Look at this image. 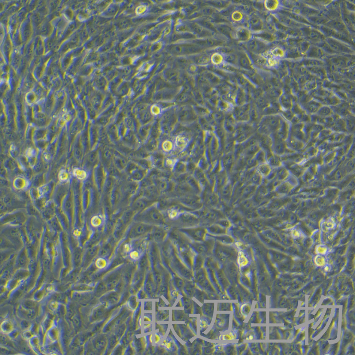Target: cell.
I'll list each match as a JSON object with an SVG mask.
<instances>
[{
    "instance_id": "7a4b0ae2",
    "label": "cell",
    "mask_w": 355,
    "mask_h": 355,
    "mask_svg": "<svg viewBox=\"0 0 355 355\" xmlns=\"http://www.w3.org/2000/svg\"><path fill=\"white\" fill-rule=\"evenodd\" d=\"M273 139L274 143L272 147V151L274 154L281 157L286 155L295 153V152L287 147L286 141L276 138H273Z\"/></svg>"
},
{
    "instance_id": "f1b7e54d",
    "label": "cell",
    "mask_w": 355,
    "mask_h": 355,
    "mask_svg": "<svg viewBox=\"0 0 355 355\" xmlns=\"http://www.w3.org/2000/svg\"><path fill=\"white\" fill-rule=\"evenodd\" d=\"M257 105L259 108L262 109L263 110L266 108L270 105L266 99L262 98H260L258 99Z\"/></svg>"
},
{
    "instance_id": "d6986e66",
    "label": "cell",
    "mask_w": 355,
    "mask_h": 355,
    "mask_svg": "<svg viewBox=\"0 0 355 355\" xmlns=\"http://www.w3.org/2000/svg\"><path fill=\"white\" fill-rule=\"evenodd\" d=\"M280 105L281 108V111L291 110L293 106L291 100L286 96H283L281 98Z\"/></svg>"
},
{
    "instance_id": "9a60e30c",
    "label": "cell",
    "mask_w": 355,
    "mask_h": 355,
    "mask_svg": "<svg viewBox=\"0 0 355 355\" xmlns=\"http://www.w3.org/2000/svg\"><path fill=\"white\" fill-rule=\"evenodd\" d=\"M335 114L332 108L329 105H322L316 115L323 118L330 117Z\"/></svg>"
},
{
    "instance_id": "4316f807",
    "label": "cell",
    "mask_w": 355,
    "mask_h": 355,
    "mask_svg": "<svg viewBox=\"0 0 355 355\" xmlns=\"http://www.w3.org/2000/svg\"><path fill=\"white\" fill-rule=\"evenodd\" d=\"M210 61V56L208 55H203L199 57L197 60L198 64L200 65H205L209 63Z\"/></svg>"
},
{
    "instance_id": "5b68a950",
    "label": "cell",
    "mask_w": 355,
    "mask_h": 355,
    "mask_svg": "<svg viewBox=\"0 0 355 355\" xmlns=\"http://www.w3.org/2000/svg\"><path fill=\"white\" fill-rule=\"evenodd\" d=\"M250 109L249 105H244L241 107L236 109L234 112L235 117L239 120H247L250 118Z\"/></svg>"
},
{
    "instance_id": "b9f144b4",
    "label": "cell",
    "mask_w": 355,
    "mask_h": 355,
    "mask_svg": "<svg viewBox=\"0 0 355 355\" xmlns=\"http://www.w3.org/2000/svg\"><path fill=\"white\" fill-rule=\"evenodd\" d=\"M96 158H97V155H96V152H92L89 156V161L92 162H95L96 160Z\"/></svg>"
},
{
    "instance_id": "603a6c76",
    "label": "cell",
    "mask_w": 355,
    "mask_h": 355,
    "mask_svg": "<svg viewBox=\"0 0 355 355\" xmlns=\"http://www.w3.org/2000/svg\"><path fill=\"white\" fill-rule=\"evenodd\" d=\"M281 115L284 120L290 123L294 117L295 115L292 111L291 109L288 110H282L281 112Z\"/></svg>"
},
{
    "instance_id": "30bf717a",
    "label": "cell",
    "mask_w": 355,
    "mask_h": 355,
    "mask_svg": "<svg viewBox=\"0 0 355 355\" xmlns=\"http://www.w3.org/2000/svg\"><path fill=\"white\" fill-rule=\"evenodd\" d=\"M149 229V226L144 224H139L133 228L131 234L132 236L138 237L145 234Z\"/></svg>"
},
{
    "instance_id": "8fae6325",
    "label": "cell",
    "mask_w": 355,
    "mask_h": 355,
    "mask_svg": "<svg viewBox=\"0 0 355 355\" xmlns=\"http://www.w3.org/2000/svg\"><path fill=\"white\" fill-rule=\"evenodd\" d=\"M323 105L320 103L316 102H311L307 104L305 108H304L306 112L309 115H315L317 114L319 109Z\"/></svg>"
},
{
    "instance_id": "f546056e",
    "label": "cell",
    "mask_w": 355,
    "mask_h": 355,
    "mask_svg": "<svg viewBox=\"0 0 355 355\" xmlns=\"http://www.w3.org/2000/svg\"><path fill=\"white\" fill-rule=\"evenodd\" d=\"M163 236H164V232L162 229H157L154 232V238L157 241H160L162 240Z\"/></svg>"
},
{
    "instance_id": "7dc6e473",
    "label": "cell",
    "mask_w": 355,
    "mask_h": 355,
    "mask_svg": "<svg viewBox=\"0 0 355 355\" xmlns=\"http://www.w3.org/2000/svg\"><path fill=\"white\" fill-rule=\"evenodd\" d=\"M232 147H233V144H232V142H230V143L228 144L226 146V151H230V150L232 149Z\"/></svg>"
},
{
    "instance_id": "9c48e42d",
    "label": "cell",
    "mask_w": 355,
    "mask_h": 355,
    "mask_svg": "<svg viewBox=\"0 0 355 355\" xmlns=\"http://www.w3.org/2000/svg\"><path fill=\"white\" fill-rule=\"evenodd\" d=\"M180 118L184 121L195 120L196 119L197 116L194 111L191 108H184L180 111Z\"/></svg>"
},
{
    "instance_id": "8992f818",
    "label": "cell",
    "mask_w": 355,
    "mask_h": 355,
    "mask_svg": "<svg viewBox=\"0 0 355 355\" xmlns=\"http://www.w3.org/2000/svg\"><path fill=\"white\" fill-rule=\"evenodd\" d=\"M274 139L271 135H262L258 139V144L261 148L267 151H272Z\"/></svg>"
},
{
    "instance_id": "ee69618b",
    "label": "cell",
    "mask_w": 355,
    "mask_h": 355,
    "mask_svg": "<svg viewBox=\"0 0 355 355\" xmlns=\"http://www.w3.org/2000/svg\"><path fill=\"white\" fill-rule=\"evenodd\" d=\"M82 154V153L81 150L80 148H77L76 149L75 151V155L76 157L77 158V159H80V158L81 157Z\"/></svg>"
},
{
    "instance_id": "ac0fdd59",
    "label": "cell",
    "mask_w": 355,
    "mask_h": 355,
    "mask_svg": "<svg viewBox=\"0 0 355 355\" xmlns=\"http://www.w3.org/2000/svg\"><path fill=\"white\" fill-rule=\"evenodd\" d=\"M319 152V151L317 147L314 145L309 147L305 151L303 154V157L305 159H306V160L312 159L317 156L318 155Z\"/></svg>"
},
{
    "instance_id": "3957f363",
    "label": "cell",
    "mask_w": 355,
    "mask_h": 355,
    "mask_svg": "<svg viewBox=\"0 0 355 355\" xmlns=\"http://www.w3.org/2000/svg\"><path fill=\"white\" fill-rule=\"evenodd\" d=\"M291 125V124L290 122L284 119L278 130L276 132L272 134L271 136L273 138L286 141L290 136Z\"/></svg>"
},
{
    "instance_id": "4dcf8cb0",
    "label": "cell",
    "mask_w": 355,
    "mask_h": 355,
    "mask_svg": "<svg viewBox=\"0 0 355 355\" xmlns=\"http://www.w3.org/2000/svg\"><path fill=\"white\" fill-rule=\"evenodd\" d=\"M217 29H218V30L220 32H222V33L225 34V35H226V36L230 35V33H231V32H232L231 28H230L229 27L227 26H220L218 27Z\"/></svg>"
},
{
    "instance_id": "f6af8a7d",
    "label": "cell",
    "mask_w": 355,
    "mask_h": 355,
    "mask_svg": "<svg viewBox=\"0 0 355 355\" xmlns=\"http://www.w3.org/2000/svg\"><path fill=\"white\" fill-rule=\"evenodd\" d=\"M88 136L86 135L83 134L82 137V142L83 144V145L86 146L88 144Z\"/></svg>"
},
{
    "instance_id": "ba28073f",
    "label": "cell",
    "mask_w": 355,
    "mask_h": 355,
    "mask_svg": "<svg viewBox=\"0 0 355 355\" xmlns=\"http://www.w3.org/2000/svg\"><path fill=\"white\" fill-rule=\"evenodd\" d=\"M266 152L267 162L271 168H278L282 166L281 157L274 154L272 151Z\"/></svg>"
},
{
    "instance_id": "d590c367",
    "label": "cell",
    "mask_w": 355,
    "mask_h": 355,
    "mask_svg": "<svg viewBox=\"0 0 355 355\" xmlns=\"http://www.w3.org/2000/svg\"><path fill=\"white\" fill-rule=\"evenodd\" d=\"M150 216L151 218L155 221H160L162 218L161 214L156 211H151Z\"/></svg>"
},
{
    "instance_id": "bcb514c9",
    "label": "cell",
    "mask_w": 355,
    "mask_h": 355,
    "mask_svg": "<svg viewBox=\"0 0 355 355\" xmlns=\"http://www.w3.org/2000/svg\"><path fill=\"white\" fill-rule=\"evenodd\" d=\"M225 3H223V2H215V3L213 4V5H215V6H217V7H222L225 5Z\"/></svg>"
},
{
    "instance_id": "ffe728a7",
    "label": "cell",
    "mask_w": 355,
    "mask_h": 355,
    "mask_svg": "<svg viewBox=\"0 0 355 355\" xmlns=\"http://www.w3.org/2000/svg\"><path fill=\"white\" fill-rule=\"evenodd\" d=\"M254 157L258 162V164H262L267 162L266 152L265 150L261 148L255 154Z\"/></svg>"
},
{
    "instance_id": "52a82bcc",
    "label": "cell",
    "mask_w": 355,
    "mask_h": 355,
    "mask_svg": "<svg viewBox=\"0 0 355 355\" xmlns=\"http://www.w3.org/2000/svg\"><path fill=\"white\" fill-rule=\"evenodd\" d=\"M200 50L199 46L194 45H179L174 46L173 51L177 54L194 53Z\"/></svg>"
},
{
    "instance_id": "2e32d148",
    "label": "cell",
    "mask_w": 355,
    "mask_h": 355,
    "mask_svg": "<svg viewBox=\"0 0 355 355\" xmlns=\"http://www.w3.org/2000/svg\"><path fill=\"white\" fill-rule=\"evenodd\" d=\"M191 29L193 30V31L195 33H197L199 35H201V36H205V35L206 36V35H210L211 34V32H208L207 29L203 27L201 25L193 23L191 25Z\"/></svg>"
},
{
    "instance_id": "681fc988",
    "label": "cell",
    "mask_w": 355,
    "mask_h": 355,
    "mask_svg": "<svg viewBox=\"0 0 355 355\" xmlns=\"http://www.w3.org/2000/svg\"><path fill=\"white\" fill-rule=\"evenodd\" d=\"M56 128L55 125H52L51 127H50V130L51 132H55L56 131Z\"/></svg>"
},
{
    "instance_id": "277c9868",
    "label": "cell",
    "mask_w": 355,
    "mask_h": 355,
    "mask_svg": "<svg viewBox=\"0 0 355 355\" xmlns=\"http://www.w3.org/2000/svg\"><path fill=\"white\" fill-rule=\"evenodd\" d=\"M287 147L294 152H298L305 148L306 143L290 135L286 141Z\"/></svg>"
},
{
    "instance_id": "44dd1931",
    "label": "cell",
    "mask_w": 355,
    "mask_h": 355,
    "mask_svg": "<svg viewBox=\"0 0 355 355\" xmlns=\"http://www.w3.org/2000/svg\"><path fill=\"white\" fill-rule=\"evenodd\" d=\"M335 156H336L335 150L327 152L324 156H323V163L327 164V165L329 164L334 159Z\"/></svg>"
},
{
    "instance_id": "f907efd6",
    "label": "cell",
    "mask_w": 355,
    "mask_h": 355,
    "mask_svg": "<svg viewBox=\"0 0 355 355\" xmlns=\"http://www.w3.org/2000/svg\"><path fill=\"white\" fill-rule=\"evenodd\" d=\"M107 121V120H106V119L105 118H102L99 120V122H100V123H102V124H105V123H106Z\"/></svg>"
},
{
    "instance_id": "cb8c5ba5",
    "label": "cell",
    "mask_w": 355,
    "mask_h": 355,
    "mask_svg": "<svg viewBox=\"0 0 355 355\" xmlns=\"http://www.w3.org/2000/svg\"><path fill=\"white\" fill-rule=\"evenodd\" d=\"M239 63L241 65L242 67L244 68H250L251 65L250 63V60L248 59V57H247V56L242 55L240 57V59H239Z\"/></svg>"
},
{
    "instance_id": "7c38bea8",
    "label": "cell",
    "mask_w": 355,
    "mask_h": 355,
    "mask_svg": "<svg viewBox=\"0 0 355 355\" xmlns=\"http://www.w3.org/2000/svg\"><path fill=\"white\" fill-rule=\"evenodd\" d=\"M332 131L335 132H346L345 120L344 118H339L335 122V124L331 128Z\"/></svg>"
},
{
    "instance_id": "836d02e7",
    "label": "cell",
    "mask_w": 355,
    "mask_h": 355,
    "mask_svg": "<svg viewBox=\"0 0 355 355\" xmlns=\"http://www.w3.org/2000/svg\"><path fill=\"white\" fill-rule=\"evenodd\" d=\"M250 117L253 120H256L258 117V110L256 108H251L250 112Z\"/></svg>"
},
{
    "instance_id": "7bdbcfd3",
    "label": "cell",
    "mask_w": 355,
    "mask_h": 355,
    "mask_svg": "<svg viewBox=\"0 0 355 355\" xmlns=\"http://www.w3.org/2000/svg\"><path fill=\"white\" fill-rule=\"evenodd\" d=\"M19 265L20 266L22 267L26 265V258L25 256H21L19 259Z\"/></svg>"
},
{
    "instance_id": "6da1fadb",
    "label": "cell",
    "mask_w": 355,
    "mask_h": 355,
    "mask_svg": "<svg viewBox=\"0 0 355 355\" xmlns=\"http://www.w3.org/2000/svg\"><path fill=\"white\" fill-rule=\"evenodd\" d=\"M284 119L281 114L265 116L262 119L261 123L265 124L270 128L273 134L276 132L281 126Z\"/></svg>"
},
{
    "instance_id": "83f0119b",
    "label": "cell",
    "mask_w": 355,
    "mask_h": 355,
    "mask_svg": "<svg viewBox=\"0 0 355 355\" xmlns=\"http://www.w3.org/2000/svg\"><path fill=\"white\" fill-rule=\"evenodd\" d=\"M223 56L221 54V53L214 54V55L212 56L211 58V60L212 61L213 63L215 65H219L221 64L223 61Z\"/></svg>"
},
{
    "instance_id": "60d3db41",
    "label": "cell",
    "mask_w": 355,
    "mask_h": 355,
    "mask_svg": "<svg viewBox=\"0 0 355 355\" xmlns=\"http://www.w3.org/2000/svg\"><path fill=\"white\" fill-rule=\"evenodd\" d=\"M147 203L144 201H139L135 205V207L137 209H143L146 206Z\"/></svg>"
},
{
    "instance_id": "f35d334b",
    "label": "cell",
    "mask_w": 355,
    "mask_h": 355,
    "mask_svg": "<svg viewBox=\"0 0 355 355\" xmlns=\"http://www.w3.org/2000/svg\"><path fill=\"white\" fill-rule=\"evenodd\" d=\"M345 167L347 169H350L351 170L354 169L355 167V158L352 159L346 162Z\"/></svg>"
},
{
    "instance_id": "1f68e13d",
    "label": "cell",
    "mask_w": 355,
    "mask_h": 355,
    "mask_svg": "<svg viewBox=\"0 0 355 355\" xmlns=\"http://www.w3.org/2000/svg\"><path fill=\"white\" fill-rule=\"evenodd\" d=\"M243 15L241 12L239 11H236L234 12L232 15V18L235 21H241L243 18Z\"/></svg>"
},
{
    "instance_id": "e575fe53",
    "label": "cell",
    "mask_w": 355,
    "mask_h": 355,
    "mask_svg": "<svg viewBox=\"0 0 355 355\" xmlns=\"http://www.w3.org/2000/svg\"><path fill=\"white\" fill-rule=\"evenodd\" d=\"M24 305L26 309H34L36 307V304L32 301H28L25 302Z\"/></svg>"
},
{
    "instance_id": "484cf974",
    "label": "cell",
    "mask_w": 355,
    "mask_h": 355,
    "mask_svg": "<svg viewBox=\"0 0 355 355\" xmlns=\"http://www.w3.org/2000/svg\"><path fill=\"white\" fill-rule=\"evenodd\" d=\"M261 149L259 144H257L247 148V153L249 156H255V154Z\"/></svg>"
},
{
    "instance_id": "8d00e7d4",
    "label": "cell",
    "mask_w": 355,
    "mask_h": 355,
    "mask_svg": "<svg viewBox=\"0 0 355 355\" xmlns=\"http://www.w3.org/2000/svg\"><path fill=\"white\" fill-rule=\"evenodd\" d=\"M207 76V78L208 80H209L211 81L213 83H217L219 81V78L217 77L216 75L214 74H212L211 73H208L206 74Z\"/></svg>"
},
{
    "instance_id": "d4e9b609",
    "label": "cell",
    "mask_w": 355,
    "mask_h": 355,
    "mask_svg": "<svg viewBox=\"0 0 355 355\" xmlns=\"http://www.w3.org/2000/svg\"><path fill=\"white\" fill-rule=\"evenodd\" d=\"M224 59L226 62L229 64H235L238 61V58L235 55L232 53L226 54Z\"/></svg>"
},
{
    "instance_id": "74e56055",
    "label": "cell",
    "mask_w": 355,
    "mask_h": 355,
    "mask_svg": "<svg viewBox=\"0 0 355 355\" xmlns=\"http://www.w3.org/2000/svg\"><path fill=\"white\" fill-rule=\"evenodd\" d=\"M105 344V340L102 338H100L97 340L96 345L97 348L101 349L104 348Z\"/></svg>"
},
{
    "instance_id": "7402d4cb",
    "label": "cell",
    "mask_w": 355,
    "mask_h": 355,
    "mask_svg": "<svg viewBox=\"0 0 355 355\" xmlns=\"http://www.w3.org/2000/svg\"><path fill=\"white\" fill-rule=\"evenodd\" d=\"M258 169L261 174H263L264 175L267 176L271 172L272 168L266 162L259 164L258 167Z\"/></svg>"
},
{
    "instance_id": "c3c4849f",
    "label": "cell",
    "mask_w": 355,
    "mask_h": 355,
    "mask_svg": "<svg viewBox=\"0 0 355 355\" xmlns=\"http://www.w3.org/2000/svg\"><path fill=\"white\" fill-rule=\"evenodd\" d=\"M105 156L106 157L110 158V157L111 156V153L110 151L109 150H107L105 151Z\"/></svg>"
},
{
    "instance_id": "e0dca14e",
    "label": "cell",
    "mask_w": 355,
    "mask_h": 355,
    "mask_svg": "<svg viewBox=\"0 0 355 355\" xmlns=\"http://www.w3.org/2000/svg\"><path fill=\"white\" fill-rule=\"evenodd\" d=\"M196 43L199 45L204 47H212L218 44V41L217 40L211 38L197 40L196 41Z\"/></svg>"
},
{
    "instance_id": "ab89813d",
    "label": "cell",
    "mask_w": 355,
    "mask_h": 355,
    "mask_svg": "<svg viewBox=\"0 0 355 355\" xmlns=\"http://www.w3.org/2000/svg\"><path fill=\"white\" fill-rule=\"evenodd\" d=\"M202 12L204 15H210L213 14L215 12V10H214L213 8L208 7V8H205L203 9Z\"/></svg>"
},
{
    "instance_id": "d6a6232c",
    "label": "cell",
    "mask_w": 355,
    "mask_h": 355,
    "mask_svg": "<svg viewBox=\"0 0 355 355\" xmlns=\"http://www.w3.org/2000/svg\"><path fill=\"white\" fill-rule=\"evenodd\" d=\"M224 162L226 166H229V165H231L232 162H233V155L231 153L228 154L224 159Z\"/></svg>"
},
{
    "instance_id": "4fadbf2b",
    "label": "cell",
    "mask_w": 355,
    "mask_h": 355,
    "mask_svg": "<svg viewBox=\"0 0 355 355\" xmlns=\"http://www.w3.org/2000/svg\"><path fill=\"white\" fill-rule=\"evenodd\" d=\"M250 34L249 30L245 28H240L236 32L237 39L241 41H246L250 39Z\"/></svg>"
},
{
    "instance_id": "5bb4252c",
    "label": "cell",
    "mask_w": 355,
    "mask_h": 355,
    "mask_svg": "<svg viewBox=\"0 0 355 355\" xmlns=\"http://www.w3.org/2000/svg\"><path fill=\"white\" fill-rule=\"evenodd\" d=\"M344 118L346 129L347 133H352L354 132L355 128V119L354 115L353 114H350Z\"/></svg>"
}]
</instances>
